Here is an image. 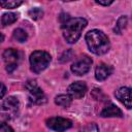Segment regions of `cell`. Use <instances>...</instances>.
Listing matches in <instances>:
<instances>
[{
  "label": "cell",
  "instance_id": "obj_6",
  "mask_svg": "<svg viewBox=\"0 0 132 132\" xmlns=\"http://www.w3.org/2000/svg\"><path fill=\"white\" fill-rule=\"evenodd\" d=\"M92 62V59L89 56L85 55L71 65V71L76 75H84L90 70Z\"/></svg>",
  "mask_w": 132,
  "mask_h": 132
},
{
  "label": "cell",
  "instance_id": "obj_11",
  "mask_svg": "<svg viewBox=\"0 0 132 132\" xmlns=\"http://www.w3.org/2000/svg\"><path fill=\"white\" fill-rule=\"evenodd\" d=\"M112 72V68L104 63L99 64L95 69V77L97 80H104L106 79Z\"/></svg>",
  "mask_w": 132,
  "mask_h": 132
},
{
  "label": "cell",
  "instance_id": "obj_12",
  "mask_svg": "<svg viewBox=\"0 0 132 132\" xmlns=\"http://www.w3.org/2000/svg\"><path fill=\"white\" fill-rule=\"evenodd\" d=\"M100 116L102 118H111V117L122 118L123 117V113H122V110L119 107H117L113 104H109L108 106H106V107L103 108V110L101 111Z\"/></svg>",
  "mask_w": 132,
  "mask_h": 132
},
{
  "label": "cell",
  "instance_id": "obj_1",
  "mask_svg": "<svg viewBox=\"0 0 132 132\" xmlns=\"http://www.w3.org/2000/svg\"><path fill=\"white\" fill-rule=\"evenodd\" d=\"M86 42L89 50L95 55H103L108 52L110 43L108 37L100 30H91L86 34Z\"/></svg>",
  "mask_w": 132,
  "mask_h": 132
},
{
  "label": "cell",
  "instance_id": "obj_2",
  "mask_svg": "<svg viewBox=\"0 0 132 132\" xmlns=\"http://www.w3.org/2000/svg\"><path fill=\"white\" fill-rule=\"evenodd\" d=\"M87 21L84 18H69L62 24L63 36L68 43H75L80 37L81 31L86 28Z\"/></svg>",
  "mask_w": 132,
  "mask_h": 132
},
{
  "label": "cell",
  "instance_id": "obj_4",
  "mask_svg": "<svg viewBox=\"0 0 132 132\" xmlns=\"http://www.w3.org/2000/svg\"><path fill=\"white\" fill-rule=\"evenodd\" d=\"M20 110V102L18 98L13 96H9L6 98L1 106H0V113L3 119L5 120H12L15 117H18Z\"/></svg>",
  "mask_w": 132,
  "mask_h": 132
},
{
  "label": "cell",
  "instance_id": "obj_10",
  "mask_svg": "<svg viewBox=\"0 0 132 132\" xmlns=\"http://www.w3.org/2000/svg\"><path fill=\"white\" fill-rule=\"evenodd\" d=\"M114 95L119 99V101H121L128 109L131 108L132 104H131V89L130 88L122 87L116 91Z\"/></svg>",
  "mask_w": 132,
  "mask_h": 132
},
{
  "label": "cell",
  "instance_id": "obj_15",
  "mask_svg": "<svg viewBox=\"0 0 132 132\" xmlns=\"http://www.w3.org/2000/svg\"><path fill=\"white\" fill-rule=\"evenodd\" d=\"M18 19V15L13 12H6L2 15L1 18V23L3 26H8V25H11L13 24Z\"/></svg>",
  "mask_w": 132,
  "mask_h": 132
},
{
  "label": "cell",
  "instance_id": "obj_16",
  "mask_svg": "<svg viewBox=\"0 0 132 132\" xmlns=\"http://www.w3.org/2000/svg\"><path fill=\"white\" fill-rule=\"evenodd\" d=\"M13 38L19 42H25L28 38V35H27L26 31H24L21 28H18L13 31Z\"/></svg>",
  "mask_w": 132,
  "mask_h": 132
},
{
  "label": "cell",
  "instance_id": "obj_14",
  "mask_svg": "<svg viewBox=\"0 0 132 132\" xmlns=\"http://www.w3.org/2000/svg\"><path fill=\"white\" fill-rule=\"evenodd\" d=\"M24 0H0V6L6 9L16 8L23 3Z\"/></svg>",
  "mask_w": 132,
  "mask_h": 132
},
{
  "label": "cell",
  "instance_id": "obj_9",
  "mask_svg": "<svg viewBox=\"0 0 132 132\" xmlns=\"http://www.w3.org/2000/svg\"><path fill=\"white\" fill-rule=\"evenodd\" d=\"M86 92L87 85L84 81H75L68 87V95L71 97V99H80L85 96Z\"/></svg>",
  "mask_w": 132,
  "mask_h": 132
},
{
  "label": "cell",
  "instance_id": "obj_3",
  "mask_svg": "<svg viewBox=\"0 0 132 132\" xmlns=\"http://www.w3.org/2000/svg\"><path fill=\"white\" fill-rule=\"evenodd\" d=\"M52 58L48 53L44 51H35L30 55V65L31 70L34 73H39L43 71L50 64Z\"/></svg>",
  "mask_w": 132,
  "mask_h": 132
},
{
  "label": "cell",
  "instance_id": "obj_13",
  "mask_svg": "<svg viewBox=\"0 0 132 132\" xmlns=\"http://www.w3.org/2000/svg\"><path fill=\"white\" fill-rule=\"evenodd\" d=\"M55 103H56L57 105H59V106H62V107L67 108V107H69L70 104H71V97H70L69 95H64V94L59 95V96L56 97Z\"/></svg>",
  "mask_w": 132,
  "mask_h": 132
},
{
  "label": "cell",
  "instance_id": "obj_19",
  "mask_svg": "<svg viewBox=\"0 0 132 132\" xmlns=\"http://www.w3.org/2000/svg\"><path fill=\"white\" fill-rule=\"evenodd\" d=\"M8 131L12 132L13 129L8 124H6L5 122H1L0 121V132H8Z\"/></svg>",
  "mask_w": 132,
  "mask_h": 132
},
{
  "label": "cell",
  "instance_id": "obj_7",
  "mask_svg": "<svg viewBox=\"0 0 132 132\" xmlns=\"http://www.w3.org/2000/svg\"><path fill=\"white\" fill-rule=\"evenodd\" d=\"M3 60L6 63V70L12 72L18 67V62L20 60V54L16 50L7 48L3 53Z\"/></svg>",
  "mask_w": 132,
  "mask_h": 132
},
{
  "label": "cell",
  "instance_id": "obj_8",
  "mask_svg": "<svg viewBox=\"0 0 132 132\" xmlns=\"http://www.w3.org/2000/svg\"><path fill=\"white\" fill-rule=\"evenodd\" d=\"M46 126L55 131H64L69 129L72 126V122L68 119H64L61 117H55V118H50L46 120Z\"/></svg>",
  "mask_w": 132,
  "mask_h": 132
},
{
  "label": "cell",
  "instance_id": "obj_22",
  "mask_svg": "<svg viewBox=\"0 0 132 132\" xmlns=\"http://www.w3.org/2000/svg\"><path fill=\"white\" fill-rule=\"evenodd\" d=\"M3 39H4V36H3V35H2L1 33H0V43H1L2 41H3Z\"/></svg>",
  "mask_w": 132,
  "mask_h": 132
},
{
  "label": "cell",
  "instance_id": "obj_23",
  "mask_svg": "<svg viewBox=\"0 0 132 132\" xmlns=\"http://www.w3.org/2000/svg\"><path fill=\"white\" fill-rule=\"evenodd\" d=\"M63 1H75V0H63Z\"/></svg>",
  "mask_w": 132,
  "mask_h": 132
},
{
  "label": "cell",
  "instance_id": "obj_5",
  "mask_svg": "<svg viewBox=\"0 0 132 132\" xmlns=\"http://www.w3.org/2000/svg\"><path fill=\"white\" fill-rule=\"evenodd\" d=\"M26 89L29 92V98L30 101L35 103V104H42L44 103L45 100V96L44 93L42 92V90L37 86L35 80H30L26 84Z\"/></svg>",
  "mask_w": 132,
  "mask_h": 132
},
{
  "label": "cell",
  "instance_id": "obj_18",
  "mask_svg": "<svg viewBox=\"0 0 132 132\" xmlns=\"http://www.w3.org/2000/svg\"><path fill=\"white\" fill-rule=\"evenodd\" d=\"M29 15L33 20H38V19H40L43 15V11L39 7H34V8L29 10Z\"/></svg>",
  "mask_w": 132,
  "mask_h": 132
},
{
  "label": "cell",
  "instance_id": "obj_20",
  "mask_svg": "<svg viewBox=\"0 0 132 132\" xmlns=\"http://www.w3.org/2000/svg\"><path fill=\"white\" fill-rule=\"evenodd\" d=\"M97 3H99L100 5H103V6H107L109 4H111L114 0H95Z\"/></svg>",
  "mask_w": 132,
  "mask_h": 132
},
{
  "label": "cell",
  "instance_id": "obj_21",
  "mask_svg": "<svg viewBox=\"0 0 132 132\" xmlns=\"http://www.w3.org/2000/svg\"><path fill=\"white\" fill-rule=\"evenodd\" d=\"M5 94H6V87L2 82H0V99L3 98Z\"/></svg>",
  "mask_w": 132,
  "mask_h": 132
},
{
  "label": "cell",
  "instance_id": "obj_17",
  "mask_svg": "<svg viewBox=\"0 0 132 132\" xmlns=\"http://www.w3.org/2000/svg\"><path fill=\"white\" fill-rule=\"evenodd\" d=\"M126 25H127V16L122 15V16L118 20V22H117V25H116L114 31H116L118 34H121V33H122V31L124 30V28L126 27Z\"/></svg>",
  "mask_w": 132,
  "mask_h": 132
}]
</instances>
